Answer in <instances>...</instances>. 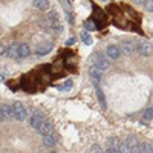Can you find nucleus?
Listing matches in <instances>:
<instances>
[{
    "label": "nucleus",
    "mask_w": 153,
    "mask_h": 153,
    "mask_svg": "<svg viewBox=\"0 0 153 153\" xmlns=\"http://www.w3.org/2000/svg\"><path fill=\"white\" fill-rule=\"evenodd\" d=\"M126 143L130 146V149H132V152H133V153H139V144H141V143H138L136 136H129Z\"/></svg>",
    "instance_id": "14"
},
{
    "label": "nucleus",
    "mask_w": 153,
    "mask_h": 153,
    "mask_svg": "<svg viewBox=\"0 0 153 153\" xmlns=\"http://www.w3.org/2000/svg\"><path fill=\"white\" fill-rule=\"evenodd\" d=\"M107 144H109L110 149H120V144H121V143H120V139H118V138H115V136H113V138H109Z\"/></svg>",
    "instance_id": "19"
},
{
    "label": "nucleus",
    "mask_w": 153,
    "mask_h": 153,
    "mask_svg": "<svg viewBox=\"0 0 153 153\" xmlns=\"http://www.w3.org/2000/svg\"><path fill=\"white\" fill-rule=\"evenodd\" d=\"M92 65L98 66L100 69H103L104 72H106V71L109 69V61H107V58H104L103 55H100V54L94 55V60H92Z\"/></svg>",
    "instance_id": "7"
},
{
    "label": "nucleus",
    "mask_w": 153,
    "mask_h": 153,
    "mask_svg": "<svg viewBox=\"0 0 153 153\" xmlns=\"http://www.w3.org/2000/svg\"><path fill=\"white\" fill-rule=\"evenodd\" d=\"M5 121V117H3V113H2V110H0V123H3Z\"/></svg>",
    "instance_id": "32"
},
{
    "label": "nucleus",
    "mask_w": 153,
    "mask_h": 153,
    "mask_svg": "<svg viewBox=\"0 0 153 153\" xmlns=\"http://www.w3.org/2000/svg\"><path fill=\"white\" fill-rule=\"evenodd\" d=\"M74 43H75V38H74V37H71L69 40L66 42V45H68V46H71V45H74Z\"/></svg>",
    "instance_id": "29"
},
{
    "label": "nucleus",
    "mask_w": 153,
    "mask_h": 153,
    "mask_svg": "<svg viewBox=\"0 0 153 153\" xmlns=\"http://www.w3.org/2000/svg\"><path fill=\"white\" fill-rule=\"evenodd\" d=\"M86 28H87V29H94L95 26H94V25H92L91 22H87V23H86Z\"/></svg>",
    "instance_id": "31"
},
{
    "label": "nucleus",
    "mask_w": 153,
    "mask_h": 153,
    "mask_svg": "<svg viewBox=\"0 0 153 153\" xmlns=\"http://www.w3.org/2000/svg\"><path fill=\"white\" fill-rule=\"evenodd\" d=\"M91 153H104V152H103V149H101L100 146H97V144H95V146H92Z\"/></svg>",
    "instance_id": "26"
},
{
    "label": "nucleus",
    "mask_w": 153,
    "mask_h": 153,
    "mask_svg": "<svg viewBox=\"0 0 153 153\" xmlns=\"http://www.w3.org/2000/svg\"><path fill=\"white\" fill-rule=\"evenodd\" d=\"M52 49H54V45L52 43H51V42H45V43H40V45L35 48V54L37 55H46Z\"/></svg>",
    "instance_id": "9"
},
{
    "label": "nucleus",
    "mask_w": 153,
    "mask_h": 153,
    "mask_svg": "<svg viewBox=\"0 0 153 153\" xmlns=\"http://www.w3.org/2000/svg\"><path fill=\"white\" fill-rule=\"evenodd\" d=\"M55 144H57V136L54 135V132L43 136V146H46V147H52V146H55Z\"/></svg>",
    "instance_id": "12"
},
{
    "label": "nucleus",
    "mask_w": 153,
    "mask_h": 153,
    "mask_svg": "<svg viewBox=\"0 0 153 153\" xmlns=\"http://www.w3.org/2000/svg\"><path fill=\"white\" fill-rule=\"evenodd\" d=\"M120 153H133V152H132L130 146L127 143H121L120 144Z\"/></svg>",
    "instance_id": "21"
},
{
    "label": "nucleus",
    "mask_w": 153,
    "mask_h": 153,
    "mask_svg": "<svg viewBox=\"0 0 153 153\" xmlns=\"http://www.w3.org/2000/svg\"><path fill=\"white\" fill-rule=\"evenodd\" d=\"M132 2H133L135 5H144V2H146V0H132Z\"/></svg>",
    "instance_id": "30"
},
{
    "label": "nucleus",
    "mask_w": 153,
    "mask_h": 153,
    "mask_svg": "<svg viewBox=\"0 0 153 153\" xmlns=\"http://www.w3.org/2000/svg\"><path fill=\"white\" fill-rule=\"evenodd\" d=\"M3 81V75H0V83H2Z\"/></svg>",
    "instance_id": "33"
},
{
    "label": "nucleus",
    "mask_w": 153,
    "mask_h": 153,
    "mask_svg": "<svg viewBox=\"0 0 153 153\" xmlns=\"http://www.w3.org/2000/svg\"><path fill=\"white\" fill-rule=\"evenodd\" d=\"M136 51H138L139 55H143V57H150L152 52H153V46H152L149 42H141V43L136 45Z\"/></svg>",
    "instance_id": "4"
},
{
    "label": "nucleus",
    "mask_w": 153,
    "mask_h": 153,
    "mask_svg": "<svg viewBox=\"0 0 153 153\" xmlns=\"http://www.w3.org/2000/svg\"><path fill=\"white\" fill-rule=\"evenodd\" d=\"M0 110H2L5 120L14 118V110H12V106H9V104H3V106H0Z\"/></svg>",
    "instance_id": "13"
},
{
    "label": "nucleus",
    "mask_w": 153,
    "mask_h": 153,
    "mask_svg": "<svg viewBox=\"0 0 153 153\" xmlns=\"http://www.w3.org/2000/svg\"><path fill=\"white\" fill-rule=\"evenodd\" d=\"M12 110H14V118L17 121H25L26 120V107H25L22 103H14L12 104Z\"/></svg>",
    "instance_id": "2"
},
{
    "label": "nucleus",
    "mask_w": 153,
    "mask_h": 153,
    "mask_svg": "<svg viewBox=\"0 0 153 153\" xmlns=\"http://www.w3.org/2000/svg\"><path fill=\"white\" fill-rule=\"evenodd\" d=\"M144 9L147 12H153V0H146L144 2Z\"/></svg>",
    "instance_id": "23"
},
{
    "label": "nucleus",
    "mask_w": 153,
    "mask_h": 153,
    "mask_svg": "<svg viewBox=\"0 0 153 153\" xmlns=\"http://www.w3.org/2000/svg\"><path fill=\"white\" fill-rule=\"evenodd\" d=\"M46 23L52 28L54 32H61L63 28H61V22H60V17H58V12L57 11H49L46 14Z\"/></svg>",
    "instance_id": "1"
},
{
    "label": "nucleus",
    "mask_w": 153,
    "mask_h": 153,
    "mask_svg": "<svg viewBox=\"0 0 153 153\" xmlns=\"http://www.w3.org/2000/svg\"><path fill=\"white\" fill-rule=\"evenodd\" d=\"M52 132H54V130H52V124H51L49 120H45L40 126L37 127V133H38V135H42V136L49 135V133H52Z\"/></svg>",
    "instance_id": "8"
},
{
    "label": "nucleus",
    "mask_w": 153,
    "mask_h": 153,
    "mask_svg": "<svg viewBox=\"0 0 153 153\" xmlns=\"http://www.w3.org/2000/svg\"><path fill=\"white\" fill-rule=\"evenodd\" d=\"M106 153H120V149H110V147H109Z\"/></svg>",
    "instance_id": "28"
},
{
    "label": "nucleus",
    "mask_w": 153,
    "mask_h": 153,
    "mask_svg": "<svg viewBox=\"0 0 153 153\" xmlns=\"http://www.w3.org/2000/svg\"><path fill=\"white\" fill-rule=\"evenodd\" d=\"M29 54H31V49H29V46L26 43L19 46V58H26Z\"/></svg>",
    "instance_id": "15"
},
{
    "label": "nucleus",
    "mask_w": 153,
    "mask_h": 153,
    "mask_svg": "<svg viewBox=\"0 0 153 153\" xmlns=\"http://www.w3.org/2000/svg\"><path fill=\"white\" fill-rule=\"evenodd\" d=\"M60 2H61V6L65 8V11H66V12H69V11H71V3L68 2V0H60Z\"/></svg>",
    "instance_id": "25"
},
{
    "label": "nucleus",
    "mask_w": 153,
    "mask_h": 153,
    "mask_svg": "<svg viewBox=\"0 0 153 153\" xmlns=\"http://www.w3.org/2000/svg\"><path fill=\"white\" fill-rule=\"evenodd\" d=\"M49 153H57V152H49Z\"/></svg>",
    "instance_id": "34"
},
{
    "label": "nucleus",
    "mask_w": 153,
    "mask_h": 153,
    "mask_svg": "<svg viewBox=\"0 0 153 153\" xmlns=\"http://www.w3.org/2000/svg\"><path fill=\"white\" fill-rule=\"evenodd\" d=\"M139 153H153V144L141 143L139 144Z\"/></svg>",
    "instance_id": "18"
},
{
    "label": "nucleus",
    "mask_w": 153,
    "mask_h": 153,
    "mask_svg": "<svg viewBox=\"0 0 153 153\" xmlns=\"http://www.w3.org/2000/svg\"><path fill=\"white\" fill-rule=\"evenodd\" d=\"M81 40H83V43H86V45H91V43H92V38H91V35H89L87 32H83V34H81Z\"/></svg>",
    "instance_id": "24"
},
{
    "label": "nucleus",
    "mask_w": 153,
    "mask_h": 153,
    "mask_svg": "<svg viewBox=\"0 0 153 153\" xmlns=\"http://www.w3.org/2000/svg\"><path fill=\"white\" fill-rule=\"evenodd\" d=\"M94 84H95V83H94ZM95 91H97L98 101L101 103V107H103V109H106V107H107V104H106V100H104V94H103V91L100 89V86H98V84H95Z\"/></svg>",
    "instance_id": "17"
},
{
    "label": "nucleus",
    "mask_w": 153,
    "mask_h": 153,
    "mask_svg": "<svg viewBox=\"0 0 153 153\" xmlns=\"http://www.w3.org/2000/svg\"><path fill=\"white\" fill-rule=\"evenodd\" d=\"M89 75L95 80V83H100V81H103V78H104V71L100 69L95 65H92L91 68H89Z\"/></svg>",
    "instance_id": "5"
},
{
    "label": "nucleus",
    "mask_w": 153,
    "mask_h": 153,
    "mask_svg": "<svg viewBox=\"0 0 153 153\" xmlns=\"http://www.w3.org/2000/svg\"><path fill=\"white\" fill-rule=\"evenodd\" d=\"M60 91H68V89H71L72 87V80H66L65 81V84H61V86H57Z\"/></svg>",
    "instance_id": "22"
},
{
    "label": "nucleus",
    "mask_w": 153,
    "mask_h": 153,
    "mask_svg": "<svg viewBox=\"0 0 153 153\" xmlns=\"http://www.w3.org/2000/svg\"><path fill=\"white\" fill-rule=\"evenodd\" d=\"M121 52L123 54H126L127 57H132V55H135L138 51H136V46H135V43L133 42H130V40H124L123 43H121Z\"/></svg>",
    "instance_id": "3"
},
{
    "label": "nucleus",
    "mask_w": 153,
    "mask_h": 153,
    "mask_svg": "<svg viewBox=\"0 0 153 153\" xmlns=\"http://www.w3.org/2000/svg\"><path fill=\"white\" fill-rule=\"evenodd\" d=\"M6 51H8V46H6L5 43H2V42H0V55L6 54Z\"/></svg>",
    "instance_id": "27"
},
{
    "label": "nucleus",
    "mask_w": 153,
    "mask_h": 153,
    "mask_svg": "<svg viewBox=\"0 0 153 153\" xmlns=\"http://www.w3.org/2000/svg\"><path fill=\"white\" fill-rule=\"evenodd\" d=\"M45 120H46V118H45V115H43L42 112H34V113L31 115V118H29V126L32 127V129L37 130V127L40 126Z\"/></svg>",
    "instance_id": "6"
},
{
    "label": "nucleus",
    "mask_w": 153,
    "mask_h": 153,
    "mask_svg": "<svg viewBox=\"0 0 153 153\" xmlns=\"http://www.w3.org/2000/svg\"><path fill=\"white\" fill-rule=\"evenodd\" d=\"M120 55H121V48H120V46H115V45L107 46V49H106V57H107V58H110V60H118Z\"/></svg>",
    "instance_id": "10"
},
{
    "label": "nucleus",
    "mask_w": 153,
    "mask_h": 153,
    "mask_svg": "<svg viewBox=\"0 0 153 153\" xmlns=\"http://www.w3.org/2000/svg\"><path fill=\"white\" fill-rule=\"evenodd\" d=\"M143 120H147V121L153 120V107H149V109L144 110V113H143Z\"/></svg>",
    "instance_id": "20"
},
{
    "label": "nucleus",
    "mask_w": 153,
    "mask_h": 153,
    "mask_svg": "<svg viewBox=\"0 0 153 153\" xmlns=\"http://www.w3.org/2000/svg\"><path fill=\"white\" fill-rule=\"evenodd\" d=\"M32 3L37 9L40 11H46L49 8V0H32Z\"/></svg>",
    "instance_id": "16"
},
{
    "label": "nucleus",
    "mask_w": 153,
    "mask_h": 153,
    "mask_svg": "<svg viewBox=\"0 0 153 153\" xmlns=\"http://www.w3.org/2000/svg\"><path fill=\"white\" fill-rule=\"evenodd\" d=\"M19 43H12L8 46V51H6V55L9 58H19Z\"/></svg>",
    "instance_id": "11"
}]
</instances>
